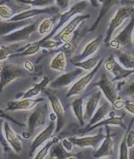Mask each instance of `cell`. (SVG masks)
I'll use <instances>...</instances> for the list:
<instances>
[{
    "label": "cell",
    "instance_id": "obj_1",
    "mask_svg": "<svg viewBox=\"0 0 134 159\" xmlns=\"http://www.w3.org/2000/svg\"><path fill=\"white\" fill-rule=\"evenodd\" d=\"M101 90L102 93L107 101L110 102L113 108L116 110H121L124 108L125 101L122 98V96L119 93L118 84L112 79H109L106 73H103L99 82L94 84Z\"/></svg>",
    "mask_w": 134,
    "mask_h": 159
},
{
    "label": "cell",
    "instance_id": "obj_2",
    "mask_svg": "<svg viewBox=\"0 0 134 159\" xmlns=\"http://www.w3.org/2000/svg\"><path fill=\"white\" fill-rule=\"evenodd\" d=\"M134 16V7L129 4L119 7L111 18L108 30L104 38V42L108 44L111 39L122 29L125 23Z\"/></svg>",
    "mask_w": 134,
    "mask_h": 159
},
{
    "label": "cell",
    "instance_id": "obj_3",
    "mask_svg": "<svg viewBox=\"0 0 134 159\" xmlns=\"http://www.w3.org/2000/svg\"><path fill=\"white\" fill-rule=\"evenodd\" d=\"M134 16H132L129 22L123 29L113 37L108 43V47L113 50H121L122 48L134 47Z\"/></svg>",
    "mask_w": 134,
    "mask_h": 159
},
{
    "label": "cell",
    "instance_id": "obj_4",
    "mask_svg": "<svg viewBox=\"0 0 134 159\" xmlns=\"http://www.w3.org/2000/svg\"><path fill=\"white\" fill-rule=\"evenodd\" d=\"M48 117V105L44 102H39L33 109L28 119V133L29 136L36 135L44 127Z\"/></svg>",
    "mask_w": 134,
    "mask_h": 159
},
{
    "label": "cell",
    "instance_id": "obj_5",
    "mask_svg": "<svg viewBox=\"0 0 134 159\" xmlns=\"http://www.w3.org/2000/svg\"><path fill=\"white\" fill-rule=\"evenodd\" d=\"M90 4H91V3H90L89 0H80L78 3H76L75 4L72 6L69 9L63 11V13L60 14V16H59L58 22L57 25H56L55 29H54L52 34L47 36V39H52L71 18H73L74 16L78 15V14H81V13H83L88 8V6Z\"/></svg>",
    "mask_w": 134,
    "mask_h": 159
},
{
    "label": "cell",
    "instance_id": "obj_6",
    "mask_svg": "<svg viewBox=\"0 0 134 159\" xmlns=\"http://www.w3.org/2000/svg\"><path fill=\"white\" fill-rule=\"evenodd\" d=\"M90 18V14H78L71 18L52 39L61 40L64 43H69L74 38V32L76 31L78 27L80 25L82 22Z\"/></svg>",
    "mask_w": 134,
    "mask_h": 159
},
{
    "label": "cell",
    "instance_id": "obj_7",
    "mask_svg": "<svg viewBox=\"0 0 134 159\" xmlns=\"http://www.w3.org/2000/svg\"><path fill=\"white\" fill-rule=\"evenodd\" d=\"M24 74V69L12 63H6L4 62L1 63V72H0V87L1 91L7 85L12 82L20 78Z\"/></svg>",
    "mask_w": 134,
    "mask_h": 159
},
{
    "label": "cell",
    "instance_id": "obj_8",
    "mask_svg": "<svg viewBox=\"0 0 134 159\" xmlns=\"http://www.w3.org/2000/svg\"><path fill=\"white\" fill-rule=\"evenodd\" d=\"M39 24V20H36L34 23L25 26L23 29L13 32L7 35L1 36V39L8 43H22L28 41L30 39L31 36L38 31V27Z\"/></svg>",
    "mask_w": 134,
    "mask_h": 159
},
{
    "label": "cell",
    "instance_id": "obj_9",
    "mask_svg": "<svg viewBox=\"0 0 134 159\" xmlns=\"http://www.w3.org/2000/svg\"><path fill=\"white\" fill-rule=\"evenodd\" d=\"M102 65H103V63L102 59H101L99 63L97 64V67L94 69H92V71H89L86 74H83L75 83H74V84L72 85V87L67 93L66 97L67 98H71V97H77L81 95L84 92L86 88L88 86V84L92 82V78H94V76L96 75V73H97V71L99 70Z\"/></svg>",
    "mask_w": 134,
    "mask_h": 159
},
{
    "label": "cell",
    "instance_id": "obj_10",
    "mask_svg": "<svg viewBox=\"0 0 134 159\" xmlns=\"http://www.w3.org/2000/svg\"><path fill=\"white\" fill-rule=\"evenodd\" d=\"M99 128V132L96 135L72 137L69 138L75 146L80 148H92L97 150L106 137V133H103V128Z\"/></svg>",
    "mask_w": 134,
    "mask_h": 159
},
{
    "label": "cell",
    "instance_id": "obj_11",
    "mask_svg": "<svg viewBox=\"0 0 134 159\" xmlns=\"http://www.w3.org/2000/svg\"><path fill=\"white\" fill-rule=\"evenodd\" d=\"M103 68L105 72L113 75V78L112 80L114 82L123 80L132 73V70L124 68L114 56H111L103 63Z\"/></svg>",
    "mask_w": 134,
    "mask_h": 159
},
{
    "label": "cell",
    "instance_id": "obj_12",
    "mask_svg": "<svg viewBox=\"0 0 134 159\" xmlns=\"http://www.w3.org/2000/svg\"><path fill=\"white\" fill-rule=\"evenodd\" d=\"M84 74V70L80 68H77L72 71H69L68 73H62L58 78H56L54 80L49 84V87L51 89H58L65 88L69 86L73 83H75L77 79H78L80 77Z\"/></svg>",
    "mask_w": 134,
    "mask_h": 159
},
{
    "label": "cell",
    "instance_id": "obj_13",
    "mask_svg": "<svg viewBox=\"0 0 134 159\" xmlns=\"http://www.w3.org/2000/svg\"><path fill=\"white\" fill-rule=\"evenodd\" d=\"M47 98L49 100V103L53 109V112L57 118V128L56 133H58L62 129L66 121V110L64 108L63 103L59 98L53 93H47Z\"/></svg>",
    "mask_w": 134,
    "mask_h": 159
},
{
    "label": "cell",
    "instance_id": "obj_14",
    "mask_svg": "<svg viewBox=\"0 0 134 159\" xmlns=\"http://www.w3.org/2000/svg\"><path fill=\"white\" fill-rule=\"evenodd\" d=\"M56 128H57V123H55L53 120L50 121L48 126H47L46 128L42 131H40L39 133L36 134L34 138L33 139L31 143V147H30V157H33L32 155L34 153L35 151L39 148L41 145L44 144L45 143H47L51 137L53 136V133L56 132Z\"/></svg>",
    "mask_w": 134,
    "mask_h": 159
},
{
    "label": "cell",
    "instance_id": "obj_15",
    "mask_svg": "<svg viewBox=\"0 0 134 159\" xmlns=\"http://www.w3.org/2000/svg\"><path fill=\"white\" fill-rule=\"evenodd\" d=\"M102 41H103V37L99 35L97 38H95L88 43H87L83 46V48L81 50V52L78 54L74 55V57L70 59L71 63H74L81 62V61H83L88 57L93 56V54H95L97 52Z\"/></svg>",
    "mask_w": 134,
    "mask_h": 159
},
{
    "label": "cell",
    "instance_id": "obj_16",
    "mask_svg": "<svg viewBox=\"0 0 134 159\" xmlns=\"http://www.w3.org/2000/svg\"><path fill=\"white\" fill-rule=\"evenodd\" d=\"M59 10L58 7H47V8H36L28 9V10L22 11L20 13H17L13 18L9 19V21H19V20H25V19H31V18L43 14H54L57 13Z\"/></svg>",
    "mask_w": 134,
    "mask_h": 159
},
{
    "label": "cell",
    "instance_id": "obj_17",
    "mask_svg": "<svg viewBox=\"0 0 134 159\" xmlns=\"http://www.w3.org/2000/svg\"><path fill=\"white\" fill-rule=\"evenodd\" d=\"M102 92L99 89L92 92L86 98L84 102V120L89 122L92 117L94 112L98 107L100 101L102 100Z\"/></svg>",
    "mask_w": 134,
    "mask_h": 159
},
{
    "label": "cell",
    "instance_id": "obj_18",
    "mask_svg": "<svg viewBox=\"0 0 134 159\" xmlns=\"http://www.w3.org/2000/svg\"><path fill=\"white\" fill-rule=\"evenodd\" d=\"M106 137L103 139L99 148L96 150L94 153V157L96 158H108L114 152V140L113 135L111 134L110 129L108 126H105Z\"/></svg>",
    "mask_w": 134,
    "mask_h": 159
},
{
    "label": "cell",
    "instance_id": "obj_19",
    "mask_svg": "<svg viewBox=\"0 0 134 159\" xmlns=\"http://www.w3.org/2000/svg\"><path fill=\"white\" fill-rule=\"evenodd\" d=\"M44 102L42 98H23L11 101L7 103V111H28L34 109L39 102Z\"/></svg>",
    "mask_w": 134,
    "mask_h": 159
},
{
    "label": "cell",
    "instance_id": "obj_20",
    "mask_svg": "<svg viewBox=\"0 0 134 159\" xmlns=\"http://www.w3.org/2000/svg\"><path fill=\"white\" fill-rule=\"evenodd\" d=\"M3 136L5 137L6 140L10 145L12 149L16 153H20L23 150V142L19 134L13 130L7 121L3 123Z\"/></svg>",
    "mask_w": 134,
    "mask_h": 159
},
{
    "label": "cell",
    "instance_id": "obj_21",
    "mask_svg": "<svg viewBox=\"0 0 134 159\" xmlns=\"http://www.w3.org/2000/svg\"><path fill=\"white\" fill-rule=\"evenodd\" d=\"M36 20L31 19H25V20H19V21H9V20H1V36L7 35L13 32L23 29L25 26L34 23Z\"/></svg>",
    "mask_w": 134,
    "mask_h": 159
},
{
    "label": "cell",
    "instance_id": "obj_22",
    "mask_svg": "<svg viewBox=\"0 0 134 159\" xmlns=\"http://www.w3.org/2000/svg\"><path fill=\"white\" fill-rule=\"evenodd\" d=\"M98 1H99L100 3H102V8H101V10H100L97 18H96L93 24L90 28L89 32H92L94 31L95 29H97V28L98 27L101 21L103 19V18L110 12L111 9L114 6L117 5L118 3V0H98Z\"/></svg>",
    "mask_w": 134,
    "mask_h": 159
},
{
    "label": "cell",
    "instance_id": "obj_23",
    "mask_svg": "<svg viewBox=\"0 0 134 159\" xmlns=\"http://www.w3.org/2000/svg\"><path fill=\"white\" fill-rule=\"evenodd\" d=\"M113 107L111 103L107 100H104L103 103L98 106V107L96 110V112H94V114L91 118V120L88 122L87 125V128L92 127V125H94L96 123H99L100 121L103 120L106 117V116L110 112L111 107ZM86 128V129H87Z\"/></svg>",
    "mask_w": 134,
    "mask_h": 159
},
{
    "label": "cell",
    "instance_id": "obj_24",
    "mask_svg": "<svg viewBox=\"0 0 134 159\" xmlns=\"http://www.w3.org/2000/svg\"><path fill=\"white\" fill-rule=\"evenodd\" d=\"M67 64H68V59L66 53L63 51H58L50 59L49 68L55 72L63 73L67 68Z\"/></svg>",
    "mask_w": 134,
    "mask_h": 159
},
{
    "label": "cell",
    "instance_id": "obj_25",
    "mask_svg": "<svg viewBox=\"0 0 134 159\" xmlns=\"http://www.w3.org/2000/svg\"><path fill=\"white\" fill-rule=\"evenodd\" d=\"M120 95L134 99V73H132L118 84Z\"/></svg>",
    "mask_w": 134,
    "mask_h": 159
},
{
    "label": "cell",
    "instance_id": "obj_26",
    "mask_svg": "<svg viewBox=\"0 0 134 159\" xmlns=\"http://www.w3.org/2000/svg\"><path fill=\"white\" fill-rule=\"evenodd\" d=\"M71 107L74 116L76 117L77 120L78 121L81 127L85 125L84 120V98L78 97L71 102Z\"/></svg>",
    "mask_w": 134,
    "mask_h": 159
},
{
    "label": "cell",
    "instance_id": "obj_27",
    "mask_svg": "<svg viewBox=\"0 0 134 159\" xmlns=\"http://www.w3.org/2000/svg\"><path fill=\"white\" fill-rule=\"evenodd\" d=\"M55 20L56 16L54 17H49V18H45L42 20H41L38 27V33L42 37L48 36L49 34L53 33V31L55 29Z\"/></svg>",
    "mask_w": 134,
    "mask_h": 159
},
{
    "label": "cell",
    "instance_id": "obj_28",
    "mask_svg": "<svg viewBox=\"0 0 134 159\" xmlns=\"http://www.w3.org/2000/svg\"><path fill=\"white\" fill-rule=\"evenodd\" d=\"M49 158H75L76 156L73 155L72 152H68L64 148L61 142H58L53 145L49 152Z\"/></svg>",
    "mask_w": 134,
    "mask_h": 159
},
{
    "label": "cell",
    "instance_id": "obj_29",
    "mask_svg": "<svg viewBox=\"0 0 134 159\" xmlns=\"http://www.w3.org/2000/svg\"><path fill=\"white\" fill-rule=\"evenodd\" d=\"M114 57L124 68L129 70L134 69V56L131 52L118 50Z\"/></svg>",
    "mask_w": 134,
    "mask_h": 159
},
{
    "label": "cell",
    "instance_id": "obj_30",
    "mask_svg": "<svg viewBox=\"0 0 134 159\" xmlns=\"http://www.w3.org/2000/svg\"><path fill=\"white\" fill-rule=\"evenodd\" d=\"M49 82V78L47 76H44L39 83H38L37 84H35L34 86L32 87L31 89L27 90L24 93V95L22 96V98H33L37 97L47 87V85H48Z\"/></svg>",
    "mask_w": 134,
    "mask_h": 159
},
{
    "label": "cell",
    "instance_id": "obj_31",
    "mask_svg": "<svg viewBox=\"0 0 134 159\" xmlns=\"http://www.w3.org/2000/svg\"><path fill=\"white\" fill-rule=\"evenodd\" d=\"M109 125H116L120 126L122 128H125L123 123V117H118V116H113V117H109L108 118H104L103 120L100 121L99 123H96L92 127L87 128L85 131H91L93 130L95 128H99L102 127H105V126Z\"/></svg>",
    "mask_w": 134,
    "mask_h": 159
},
{
    "label": "cell",
    "instance_id": "obj_32",
    "mask_svg": "<svg viewBox=\"0 0 134 159\" xmlns=\"http://www.w3.org/2000/svg\"><path fill=\"white\" fill-rule=\"evenodd\" d=\"M47 39V37L42 38V39H40L39 41L34 43L32 44H29V47L25 48L24 51H22L21 52H19V53H14L11 57H29V56H33V55L37 54L38 52L40 51V49L42 48V44L43 43V42Z\"/></svg>",
    "mask_w": 134,
    "mask_h": 159
},
{
    "label": "cell",
    "instance_id": "obj_33",
    "mask_svg": "<svg viewBox=\"0 0 134 159\" xmlns=\"http://www.w3.org/2000/svg\"><path fill=\"white\" fill-rule=\"evenodd\" d=\"M100 61H101V57L99 55H95V56L88 57L85 60L78 62V63H74L73 64L75 67H78V68L83 69L84 71H88L89 72V71H92V69H94L97 67Z\"/></svg>",
    "mask_w": 134,
    "mask_h": 159
},
{
    "label": "cell",
    "instance_id": "obj_34",
    "mask_svg": "<svg viewBox=\"0 0 134 159\" xmlns=\"http://www.w3.org/2000/svg\"><path fill=\"white\" fill-rule=\"evenodd\" d=\"M9 45H1V49H0V60L1 63L5 62L8 57H11L12 55L14 54L13 52L16 48H19L20 43H8Z\"/></svg>",
    "mask_w": 134,
    "mask_h": 159
},
{
    "label": "cell",
    "instance_id": "obj_35",
    "mask_svg": "<svg viewBox=\"0 0 134 159\" xmlns=\"http://www.w3.org/2000/svg\"><path fill=\"white\" fill-rule=\"evenodd\" d=\"M59 142L57 138H53V140H48L47 143H45L44 146L42 147V149H40L38 152L34 157H33L35 159H42V158H47L48 157V154H49L50 149L53 147V145L56 143Z\"/></svg>",
    "mask_w": 134,
    "mask_h": 159
},
{
    "label": "cell",
    "instance_id": "obj_36",
    "mask_svg": "<svg viewBox=\"0 0 134 159\" xmlns=\"http://www.w3.org/2000/svg\"><path fill=\"white\" fill-rule=\"evenodd\" d=\"M17 1L29 4L32 7H38V8L51 7L56 3L55 0H17Z\"/></svg>",
    "mask_w": 134,
    "mask_h": 159
},
{
    "label": "cell",
    "instance_id": "obj_37",
    "mask_svg": "<svg viewBox=\"0 0 134 159\" xmlns=\"http://www.w3.org/2000/svg\"><path fill=\"white\" fill-rule=\"evenodd\" d=\"M120 159H128L130 158V148L127 143V133L124 134L123 138L122 139L120 145H119V156Z\"/></svg>",
    "mask_w": 134,
    "mask_h": 159
},
{
    "label": "cell",
    "instance_id": "obj_38",
    "mask_svg": "<svg viewBox=\"0 0 134 159\" xmlns=\"http://www.w3.org/2000/svg\"><path fill=\"white\" fill-rule=\"evenodd\" d=\"M65 43H66L61 41V40H57V39H47L42 44V48L54 49V48H58L62 46H64Z\"/></svg>",
    "mask_w": 134,
    "mask_h": 159
},
{
    "label": "cell",
    "instance_id": "obj_39",
    "mask_svg": "<svg viewBox=\"0 0 134 159\" xmlns=\"http://www.w3.org/2000/svg\"><path fill=\"white\" fill-rule=\"evenodd\" d=\"M15 15V13L10 7L5 5V4H1L0 7V16H1V20H9Z\"/></svg>",
    "mask_w": 134,
    "mask_h": 159
},
{
    "label": "cell",
    "instance_id": "obj_40",
    "mask_svg": "<svg viewBox=\"0 0 134 159\" xmlns=\"http://www.w3.org/2000/svg\"><path fill=\"white\" fill-rule=\"evenodd\" d=\"M127 143L128 145L129 148H134V130L129 128L127 131Z\"/></svg>",
    "mask_w": 134,
    "mask_h": 159
},
{
    "label": "cell",
    "instance_id": "obj_41",
    "mask_svg": "<svg viewBox=\"0 0 134 159\" xmlns=\"http://www.w3.org/2000/svg\"><path fill=\"white\" fill-rule=\"evenodd\" d=\"M62 144H63V148L67 150L68 152H71L73 150H74V143L70 140V138H64L62 140Z\"/></svg>",
    "mask_w": 134,
    "mask_h": 159
},
{
    "label": "cell",
    "instance_id": "obj_42",
    "mask_svg": "<svg viewBox=\"0 0 134 159\" xmlns=\"http://www.w3.org/2000/svg\"><path fill=\"white\" fill-rule=\"evenodd\" d=\"M55 3L57 7L62 11H65L69 7L70 0H55Z\"/></svg>",
    "mask_w": 134,
    "mask_h": 159
},
{
    "label": "cell",
    "instance_id": "obj_43",
    "mask_svg": "<svg viewBox=\"0 0 134 159\" xmlns=\"http://www.w3.org/2000/svg\"><path fill=\"white\" fill-rule=\"evenodd\" d=\"M124 109L134 117V101H132V100L125 101Z\"/></svg>",
    "mask_w": 134,
    "mask_h": 159
},
{
    "label": "cell",
    "instance_id": "obj_44",
    "mask_svg": "<svg viewBox=\"0 0 134 159\" xmlns=\"http://www.w3.org/2000/svg\"><path fill=\"white\" fill-rule=\"evenodd\" d=\"M23 68L28 73H33L35 71V66L34 65V63H32L31 61L29 60L24 61V63H23Z\"/></svg>",
    "mask_w": 134,
    "mask_h": 159
},
{
    "label": "cell",
    "instance_id": "obj_45",
    "mask_svg": "<svg viewBox=\"0 0 134 159\" xmlns=\"http://www.w3.org/2000/svg\"><path fill=\"white\" fill-rule=\"evenodd\" d=\"M80 1V0H79ZM90 3H91V5L92 7H94V8H98L100 5V3L98 0H89Z\"/></svg>",
    "mask_w": 134,
    "mask_h": 159
},
{
    "label": "cell",
    "instance_id": "obj_46",
    "mask_svg": "<svg viewBox=\"0 0 134 159\" xmlns=\"http://www.w3.org/2000/svg\"><path fill=\"white\" fill-rule=\"evenodd\" d=\"M122 3L123 4H129L134 7V0H122Z\"/></svg>",
    "mask_w": 134,
    "mask_h": 159
},
{
    "label": "cell",
    "instance_id": "obj_47",
    "mask_svg": "<svg viewBox=\"0 0 134 159\" xmlns=\"http://www.w3.org/2000/svg\"><path fill=\"white\" fill-rule=\"evenodd\" d=\"M132 73H134V69H133V70H132Z\"/></svg>",
    "mask_w": 134,
    "mask_h": 159
},
{
    "label": "cell",
    "instance_id": "obj_48",
    "mask_svg": "<svg viewBox=\"0 0 134 159\" xmlns=\"http://www.w3.org/2000/svg\"><path fill=\"white\" fill-rule=\"evenodd\" d=\"M133 38H134V33H133Z\"/></svg>",
    "mask_w": 134,
    "mask_h": 159
}]
</instances>
